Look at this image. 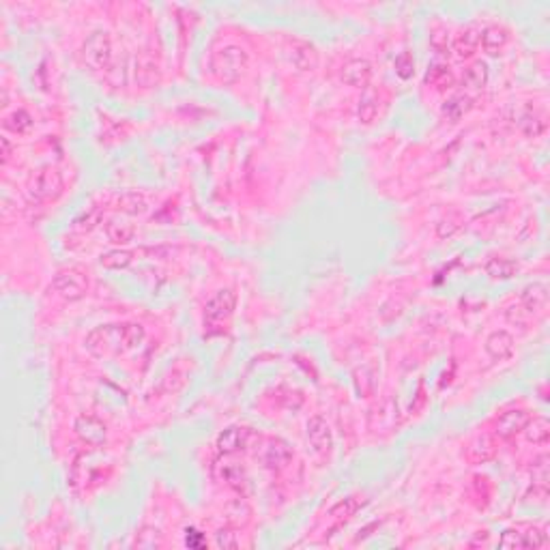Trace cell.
<instances>
[{
  "instance_id": "cell-1",
  "label": "cell",
  "mask_w": 550,
  "mask_h": 550,
  "mask_svg": "<svg viewBox=\"0 0 550 550\" xmlns=\"http://www.w3.org/2000/svg\"><path fill=\"white\" fill-rule=\"evenodd\" d=\"M144 327L138 323L99 325L86 335V350L95 357H114L138 348L144 342Z\"/></svg>"
},
{
  "instance_id": "cell-2",
  "label": "cell",
  "mask_w": 550,
  "mask_h": 550,
  "mask_svg": "<svg viewBox=\"0 0 550 550\" xmlns=\"http://www.w3.org/2000/svg\"><path fill=\"white\" fill-rule=\"evenodd\" d=\"M65 190V180L63 174L56 168H41L37 174L31 176L28 185H26V196L28 203L33 205H48L52 200H56Z\"/></svg>"
},
{
  "instance_id": "cell-3",
  "label": "cell",
  "mask_w": 550,
  "mask_h": 550,
  "mask_svg": "<svg viewBox=\"0 0 550 550\" xmlns=\"http://www.w3.org/2000/svg\"><path fill=\"white\" fill-rule=\"evenodd\" d=\"M247 65V54L239 45H226L211 56V73L222 84H234Z\"/></svg>"
},
{
  "instance_id": "cell-4",
  "label": "cell",
  "mask_w": 550,
  "mask_h": 550,
  "mask_svg": "<svg viewBox=\"0 0 550 550\" xmlns=\"http://www.w3.org/2000/svg\"><path fill=\"white\" fill-rule=\"evenodd\" d=\"M84 63L93 71H106L112 65V39L106 31L90 33L82 48Z\"/></svg>"
},
{
  "instance_id": "cell-5",
  "label": "cell",
  "mask_w": 550,
  "mask_h": 550,
  "mask_svg": "<svg viewBox=\"0 0 550 550\" xmlns=\"http://www.w3.org/2000/svg\"><path fill=\"white\" fill-rule=\"evenodd\" d=\"M295 458V451L293 447L284 441V438H278V436H271L262 443L260 447V463L264 469L269 471H284L291 467Z\"/></svg>"
},
{
  "instance_id": "cell-6",
  "label": "cell",
  "mask_w": 550,
  "mask_h": 550,
  "mask_svg": "<svg viewBox=\"0 0 550 550\" xmlns=\"http://www.w3.org/2000/svg\"><path fill=\"white\" fill-rule=\"evenodd\" d=\"M52 289L67 301H77L88 291V278L80 269H63L54 275Z\"/></svg>"
},
{
  "instance_id": "cell-7",
  "label": "cell",
  "mask_w": 550,
  "mask_h": 550,
  "mask_svg": "<svg viewBox=\"0 0 550 550\" xmlns=\"http://www.w3.org/2000/svg\"><path fill=\"white\" fill-rule=\"evenodd\" d=\"M234 306H237V295L230 291V289H222L217 291L205 306V323L209 327H220L224 325L232 312H234Z\"/></svg>"
},
{
  "instance_id": "cell-8",
  "label": "cell",
  "mask_w": 550,
  "mask_h": 550,
  "mask_svg": "<svg viewBox=\"0 0 550 550\" xmlns=\"http://www.w3.org/2000/svg\"><path fill=\"white\" fill-rule=\"evenodd\" d=\"M531 421V413L527 409H509L505 413H501L495 424H492V430H495V436L497 438H503V441H512L514 436H518L520 432H524L527 424Z\"/></svg>"
},
{
  "instance_id": "cell-9",
  "label": "cell",
  "mask_w": 550,
  "mask_h": 550,
  "mask_svg": "<svg viewBox=\"0 0 550 550\" xmlns=\"http://www.w3.org/2000/svg\"><path fill=\"white\" fill-rule=\"evenodd\" d=\"M73 430L77 434V438L90 447H99L108 441V428L102 419L93 417V415H80L73 421Z\"/></svg>"
},
{
  "instance_id": "cell-10",
  "label": "cell",
  "mask_w": 550,
  "mask_h": 550,
  "mask_svg": "<svg viewBox=\"0 0 550 550\" xmlns=\"http://www.w3.org/2000/svg\"><path fill=\"white\" fill-rule=\"evenodd\" d=\"M252 436H254L252 428H247V426H230V428H226V430H222L217 434V443L215 445H217L220 453L230 455V453L243 451L249 445Z\"/></svg>"
},
{
  "instance_id": "cell-11",
  "label": "cell",
  "mask_w": 550,
  "mask_h": 550,
  "mask_svg": "<svg viewBox=\"0 0 550 550\" xmlns=\"http://www.w3.org/2000/svg\"><path fill=\"white\" fill-rule=\"evenodd\" d=\"M306 436H308V443H310L312 451L318 453V455H327V453L331 451V447H333L331 428H329V424H327L320 415H316V417H312V419L308 421V426H306Z\"/></svg>"
},
{
  "instance_id": "cell-12",
  "label": "cell",
  "mask_w": 550,
  "mask_h": 550,
  "mask_svg": "<svg viewBox=\"0 0 550 550\" xmlns=\"http://www.w3.org/2000/svg\"><path fill=\"white\" fill-rule=\"evenodd\" d=\"M499 546L501 548H541L546 546V533L539 529H529L527 533L518 529H507L501 535Z\"/></svg>"
},
{
  "instance_id": "cell-13",
  "label": "cell",
  "mask_w": 550,
  "mask_h": 550,
  "mask_svg": "<svg viewBox=\"0 0 550 550\" xmlns=\"http://www.w3.org/2000/svg\"><path fill=\"white\" fill-rule=\"evenodd\" d=\"M497 453V441L492 434H478L469 447H467V458L473 463V465H484L488 460H492Z\"/></svg>"
},
{
  "instance_id": "cell-14",
  "label": "cell",
  "mask_w": 550,
  "mask_h": 550,
  "mask_svg": "<svg viewBox=\"0 0 550 550\" xmlns=\"http://www.w3.org/2000/svg\"><path fill=\"white\" fill-rule=\"evenodd\" d=\"M136 82L142 86V88H151L159 82V63L157 58L151 54V52H142L138 58H136Z\"/></svg>"
},
{
  "instance_id": "cell-15",
  "label": "cell",
  "mask_w": 550,
  "mask_h": 550,
  "mask_svg": "<svg viewBox=\"0 0 550 550\" xmlns=\"http://www.w3.org/2000/svg\"><path fill=\"white\" fill-rule=\"evenodd\" d=\"M520 303H522V310L527 314L544 312L546 306H548V289H546V284L533 282V284L524 286L522 293H520Z\"/></svg>"
},
{
  "instance_id": "cell-16",
  "label": "cell",
  "mask_w": 550,
  "mask_h": 550,
  "mask_svg": "<svg viewBox=\"0 0 550 550\" xmlns=\"http://www.w3.org/2000/svg\"><path fill=\"white\" fill-rule=\"evenodd\" d=\"M381 112V97L377 93V88L372 86H365V90L361 93L359 106H357V117L363 125H372L377 121Z\"/></svg>"
},
{
  "instance_id": "cell-17",
  "label": "cell",
  "mask_w": 550,
  "mask_h": 550,
  "mask_svg": "<svg viewBox=\"0 0 550 550\" xmlns=\"http://www.w3.org/2000/svg\"><path fill=\"white\" fill-rule=\"evenodd\" d=\"M372 77V65L363 58H352L342 67V80L348 86H365Z\"/></svg>"
},
{
  "instance_id": "cell-18",
  "label": "cell",
  "mask_w": 550,
  "mask_h": 550,
  "mask_svg": "<svg viewBox=\"0 0 550 550\" xmlns=\"http://www.w3.org/2000/svg\"><path fill=\"white\" fill-rule=\"evenodd\" d=\"M486 352L495 361H503V359L512 357V352H514V338L507 331H503V329L492 331L486 338Z\"/></svg>"
},
{
  "instance_id": "cell-19",
  "label": "cell",
  "mask_w": 550,
  "mask_h": 550,
  "mask_svg": "<svg viewBox=\"0 0 550 550\" xmlns=\"http://www.w3.org/2000/svg\"><path fill=\"white\" fill-rule=\"evenodd\" d=\"M509 41V31L503 26H488L486 31H482V48L490 54V56H499V52L505 48V43Z\"/></svg>"
},
{
  "instance_id": "cell-20",
  "label": "cell",
  "mask_w": 550,
  "mask_h": 550,
  "mask_svg": "<svg viewBox=\"0 0 550 550\" xmlns=\"http://www.w3.org/2000/svg\"><path fill=\"white\" fill-rule=\"evenodd\" d=\"M480 39H482V31L475 28V26H469L467 31H463L460 35H458V39L453 43L455 54L460 58H471L480 48Z\"/></svg>"
},
{
  "instance_id": "cell-21",
  "label": "cell",
  "mask_w": 550,
  "mask_h": 550,
  "mask_svg": "<svg viewBox=\"0 0 550 550\" xmlns=\"http://www.w3.org/2000/svg\"><path fill=\"white\" fill-rule=\"evenodd\" d=\"M471 108H473V99H471L469 95H453V97H449V99L443 104L441 114H443L447 121L458 123L465 114H469Z\"/></svg>"
},
{
  "instance_id": "cell-22",
  "label": "cell",
  "mask_w": 550,
  "mask_h": 550,
  "mask_svg": "<svg viewBox=\"0 0 550 550\" xmlns=\"http://www.w3.org/2000/svg\"><path fill=\"white\" fill-rule=\"evenodd\" d=\"M486 275H490L492 280H509L518 273V264L512 258H503V256H495L484 264Z\"/></svg>"
},
{
  "instance_id": "cell-23",
  "label": "cell",
  "mask_w": 550,
  "mask_h": 550,
  "mask_svg": "<svg viewBox=\"0 0 550 550\" xmlns=\"http://www.w3.org/2000/svg\"><path fill=\"white\" fill-rule=\"evenodd\" d=\"M488 77H490V71H488V65L484 60H475L471 63L465 73H463V84L469 86V88H484L488 84Z\"/></svg>"
},
{
  "instance_id": "cell-24",
  "label": "cell",
  "mask_w": 550,
  "mask_h": 550,
  "mask_svg": "<svg viewBox=\"0 0 550 550\" xmlns=\"http://www.w3.org/2000/svg\"><path fill=\"white\" fill-rule=\"evenodd\" d=\"M363 503H365V499H363V497H359V495H350V497H346V499L338 501V503L331 507L329 516H331L333 520H348V518H352V516L361 509V505H363Z\"/></svg>"
},
{
  "instance_id": "cell-25",
  "label": "cell",
  "mask_w": 550,
  "mask_h": 550,
  "mask_svg": "<svg viewBox=\"0 0 550 550\" xmlns=\"http://www.w3.org/2000/svg\"><path fill=\"white\" fill-rule=\"evenodd\" d=\"M117 205L127 215H142L149 209V203H146L144 194H140V192H125V194H121Z\"/></svg>"
},
{
  "instance_id": "cell-26",
  "label": "cell",
  "mask_w": 550,
  "mask_h": 550,
  "mask_svg": "<svg viewBox=\"0 0 550 550\" xmlns=\"http://www.w3.org/2000/svg\"><path fill=\"white\" fill-rule=\"evenodd\" d=\"M291 58H293V63H295V67H297L299 71H310V69L316 67V52H314V48L308 45V43L295 45Z\"/></svg>"
},
{
  "instance_id": "cell-27",
  "label": "cell",
  "mask_w": 550,
  "mask_h": 550,
  "mask_svg": "<svg viewBox=\"0 0 550 550\" xmlns=\"http://www.w3.org/2000/svg\"><path fill=\"white\" fill-rule=\"evenodd\" d=\"M102 266L106 269H112V271H121V269H127L131 262H134V254L129 249H112V252H106L102 258H99Z\"/></svg>"
},
{
  "instance_id": "cell-28",
  "label": "cell",
  "mask_w": 550,
  "mask_h": 550,
  "mask_svg": "<svg viewBox=\"0 0 550 550\" xmlns=\"http://www.w3.org/2000/svg\"><path fill=\"white\" fill-rule=\"evenodd\" d=\"M5 129L18 134V136H26L33 129V117L26 110H16L14 114H9L5 119Z\"/></svg>"
},
{
  "instance_id": "cell-29",
  "label": "cell",
  "mask_w": 550,
  "mask_h": 550,
  "mask_svg": "<svg viewBox=\"0 0 550 550\" xmlns=\"http://www.w3.org/2000/svg\"><path fill=\"white\" fill-rule=\"evenodd\" d=\"M220 478H222L230 488H234V490H243V486L247 484V475H245L243 467L232 465V463L222 465V469H220Z\"/></svg>"
},
{
  "instance_id": "cell-30",
  "label": "cell",
  "mask_w": 550,
  "mask_h": 550,
  "mask_svg": "<svg viewBox=\"0 0 550 550\" xmlns=\"http://www.w3.org/2000/svg\"><path fill=\"white\" fill-rule=\"evenodd\" d=\"M226 516H228V522L234 524V527H245L249 520H252V507L243 501V499H237L228 505L226 509Z\"/></svg>"
},
{
  "instance_id": "cell-31",
  "label": "cell",
  "mask_w": 550,
  "mask_h": 550,
  "mask_svg": "<svg viewBox=\"0 0 550 550\" xmlns=\"http://www.w3.org/2000/svg\"><path fill=\"white\" fill-rule=\"evenodd\" d=\"M463 224H465L463 215L455 213V211H451V213H447V215L436 224V234H438L441 239H451L455 232H460Z\"/></svg>"
},
{
  "instance_id": "cell-32",
  "label": "cell",
  "mask_w": 550,
  "mask_h": 550,
  "mask_svg": "<svg viewBox=\"0 0 550 550\" xmlns=\"http://www.w3.org/2000/svg\"><path fill=\"white\" fill-rule=\"evenodd\" d=\"M518 127L527 138H537L539 134L546 131V121L541 117H537L535 112H524L518 121Z\"/></svg>"
},
{
  "instance_id": "cell-33",
  "label": "cell",
  "mask_w": 550,
  "mask_h": 550,
  "mask_svg": "<svg viewBox=\"0 0 550 550\" xmlns=\"http://www.w3.org/2000/svg\"><path fill=\"white\" fill-rule=\"evenodd\" d=\"M106 234H108V239H110L112 243L123 245V243H129V241L136 237V228H134L131 224L110 222V224L106 226Z\"/></svg>"
},
{
  "instance_id": "cell-34",
  "label": "cell",
  "mask_w": 550,
  "mask_h": 550,
  "mask_svg": "<svg viewBox=\"0 0 550 550\" xmlns=\"http://www.w3.org/2000/svg\"><path fill=\"white\" fill-rule=\"evenodd\" d=\"M524 432H527L529 443H533V445H546L548 443V421L544 417L531 419L527 424Z\"/></svg>"
},
{
  "instance_id": "cell-35",
  "label": "cell",
  "mask_w": 550,
  "mask_h": 550,
  "mask_svg": "<svg viewBox=\"0 0 550 550\" xmlns=\"http://www.w3.org/2000/svg\"><path fill=\"white\" fill-rule=\"evenodd\" d=\"M102 209L99 207H93V209H88V211H84L82 215H77L75 217V222H73V228L75 230H80V232H88V230H93L99 222H102Z\"/></svg>"
},
{
  "instance_id": "cell-36",
  "label": "cell",
  "mask_w": 550,
  "mask_h": 550,
  "mask_svg": "<svg viewBox=\"0 0 550 550\" xmlns=\"http://www.w3.org/2000/svg\"><path fill=\"white\" fill-rule=\"evenodd\" d=\"M426 82L430 86H436V88H447V86H451L453 77H451V73L445 65H432L426 73Z\"/></svg>"
},
{
  "instance_id": "cell-37",
  "label": "cell",
  "mask_w": 550,
  "mask_h": 550,
  "mask_svg": "<svg viewBox=\"0 0 550 550\" xmlns=\"http://www.w3.org/2000/svg\"><path fill=\"white\" fill-rule=\"evenodd\" d=\"M394 67H396V73H398L402 80L413 77V73H415V60H413V54H411V52H402V54H398V56H396Z\"/></svg>"
},
{
  "instance_id": "cell-38",
  "label": "cell",
  "mask_w": 550,
  "mask_h": 550,
  "mask_svg": "<svg viewBox=\"0 0 550 550\" xmlns=\"http://www.w3.org/2000/svg\"><path fill=\"white\" fill-rule=\"evenodd\" d=\"M215 544H217L220 548H237V546H241V541H239L237 533H234V531H230V529H222V531H217V533H215Z\"/></svg>"
},
{
  "instance_id": "cell-39",
  "label": "cell",
  "mask_w": 550,
  "mask_h": 550,
  "mask_svg": "<svg viewBox=\"0 0 550 550\" xmlns=\"http://www.w3.org/2000/svg\"><path fill=\"white\" fill-rule=\"evenodd\" d=\"M185 544L192 546V548H198V546H205V535L196 529H188L185 531Z\"/></svg>"
},
{
  "instance_id": "cell-40",
  "label": "cell",
  "mask_w": 550,
  "mask_h": 550,
  "mask_svg": "<svg viewBox=\"0 0 550 550\" xmlns=\"http://www.w3.org/2000/svg\"><path fill=\"white\" fill-rule=\"evenodd\" d=\"M0 146H3V163H9L11 153H14V144H11V140H9L7 136H3V138H0Z\"/></svg>"
}]
</instances>
